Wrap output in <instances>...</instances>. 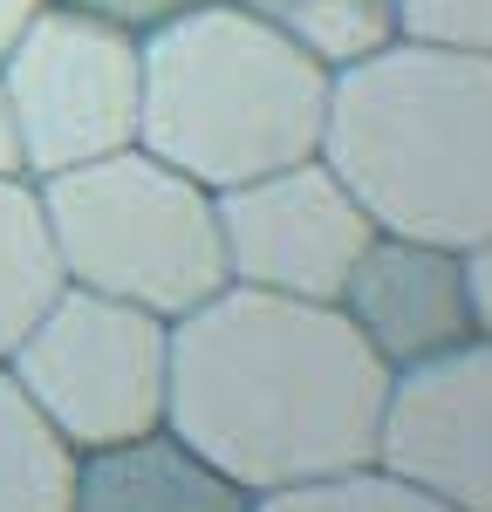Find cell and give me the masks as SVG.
I'll list each match as a JSON object with an SVG mask.
<instances>
[{"instance_id": "cell-14", "label": "cell", "mask_w": 492, "mask_h": 512, "mask_svg": "<svg viewBox=\"0 0 492 512\" xmlns=\"http://www.w3.org/2000/svg\"><path fill=\"white\" fill-rule=\"evenodd\" d=\"M253 512H458V506L431 499L424 485L383 472V465H356V472L308 478V485L267 492V499H253Z\"/></svg>"}, {"instance_id": "cell-18", "label": "cell", "mask_w": 492, "mask_h": 512, "mask_svg": "<svg viewBox=\"0 0 492 512\" xmlns=\"http://www.w3.org/2000/svg\"><path fill=\"white\" fill-rule=\"evenodd\" d=\"M41 7H48V0H0V55H7V48L21 41V28L35 21Z\"/></svg>"}, {"instance_id": "cell-9", "label": "cell", "mask_w": 492, "mask_h": 512, "mask_svg": "<svg viewBox=\"0 0 492 512\" xmlns=\"http://www.w3.org/2000/svg\"><path fill=\"white\" fill-rule=\"evenodd\" d=\"M335 308L349 315V328L376 349V362L390 376L458 349V342H472L465 267H458L451 246H431V239L376 233L363 246V260H356V274H349Z\"/></svg>"}, {"instance_id": "cell-13", "label": "cell", "mask_w": 492, "mask_h": 512, "mask_svg": "<svg viewBox=\"0 0 492 512\" xmlns=\"http://www.w3.org/2000/svg\"><path fill=\"white\" fill-rule=\"evenodd\" d=\"M253 21L308 48L328 76L397 41V0H240Z\"/></svg>"}, {"instance_id": "cell-6", "label": "cell", "mask_w": 492, "mask_h": 512, "mask_svg": "<svg viewBox=\"0 0 492 512\" xmlns=\"http://www.w3.org/2000/svg\"><path fill=\"white\" fill-rule=\"evenodd\" d=\"M0 89L28 178L130 151L144 130V35L48 0L0 55Z\"/></svg>"}, {"instance_id": "cell-15", "label": "cell", "mask_w": 492, "mask_h": 512, "mask_svg": "<svg viewBox=\"0 0 492 512\" xmlns=\"http://www.w3.org/2000/svg\"><path fill=\"white\" fill-rule=\"evenodd\" d=\"M397 41L492 55V0H397Z\"/></svg>"}, {"instance_id": "cell-3", "label": "cell", "mask_w": 492, "mask_h": 512, "mask_svg": "<svg viewBox=\"0 0 492 512\" xmlns=\"http://www.w3.org/2000/svg\"><path fill=\"white\" fill-rule=\"evenodd\" d=\"M328 69L253 21L240 0H199L144 35V130L151 158L205 192H233L322 151Z\"/></svg>"}, {"instance_id": "cell-17", "label": "cell", "mask_w": 492, "mask_h": 512, "mask_svg": "<svg viewBox=\"0 0 492 512\" xmlns=\"http://www.w3.org/2000/svg\"><path fill=\"white\" fill-rule=\"evenodd\" d=\"M465 267V315H472V342H492V239H472L458 253Z\"/></svg>"}, {"instance_id": "cell-12", "label": "cell", "mask_w": 492, "mask_h": 512, "mask_svg": "<svg viewBox=\"0 0 492 512\" xmlns=\"http://www.w3.org/2000/svg\"><path fill=\"white\" fill-rule=\"evenodd\" d=\"M69 499H76V451L0 362V512H69Z\"/></svg>"}, {"instance_id": "cell-11", "label": "cell", "mask_w": 492, "mask_h": 512, "mask_svg": "<svg viewBox=\"0 0 492 512\" xmlns=\"http://www.w3.org/2000/svg\"><path fill=\"white\" fill-rule=\"evenodd\" d=\"M62 287L69 274H62V253L41 212V185L21 171H0V362L55 308Z\"/></svg>"}, {"instance_id": "cell-5", "label": "cell", "mask_w": 492, "mask_h": 512, "mask_svg": "<svg viewBox=\"0 0 492 512\" xmlns=\"http://www.w3.org/2000/svg\"><path fill=\"white\" fill-rule=\"evenodd\" d=\"M7 369L76 458L103 444H130L164 424L171 321L89 287H62L55 308L14 342Z\"/></svg>"}, {"instance_id": "cell-16", "label": "cell", "mask_w": 492, "mask_h": 512, "mask_svg": "<svg viewBox=\"0 0 492 512\" xmlns=\"http://www.w3.org/2000/svg\"><path fill=\"white\" fill-rule=\"evenodd\" d=\"M55 7H76V14H96V21H117V28H130V35H151L158 21L199 7V0H55Z\"/></svg>"}, {"instance_id": "cell-7", "label": "cell", "mask_w": 492, "mask_h": 512, "mask_svg": "<svg viewBox=\"0 0 492 512\" xmlns=\"http://www.w3.org/2000/svg\"><path fill=\"white\" fill-rule=\"evenodd\" d=\"M219 239H226L233 287L294 294V301H342L376 226L315 151L301 164H281L267 178L219 192Z\"/></svg>"}, {"instance_id": "cell-10", "label": "cell", "mask_w": 492, "mask_h": 512, "mask_svg": "<svg viewBox=\"0 0 492 512\" xmlns=\"http://www.w3.org/2000/svg\"><path fill=\"white\" fill-rule=\"evenodd\" d=\"M69 512H253V492L158 424L130 444L82 451Z\"/></svg>"}, {"instance_id": "cell-4", "label": "cell", "mask_w": 492, "mask_h": 512, "mask_svg": "<svg viewBox=\"0 0 492 512\" xmlns=\"http://www.w3.org/2000/svg\"><path fill=\"white\" fill-rule=\"evenodd\" d=\"M35 185L69 287L130 301L164 321L192 315L219 287H233L226 239H219V192H205L178 164L151 158L144 144Z\"/></svg>"}, {"instance_id": "cell-8", "label": "cell", "mask_w": 492, "mask_h": 512, "mask_svg": "<svg viewBox=\"0 0 492 512\" xmlns=\"http://www.w3.org/2000/svg\"><path fill=\"white\" fill-rule=\"evenodd\" d=\"M376 465L458 512H492V342H458L390 376Z\"/></svg>"}, {"instance_id": "cell-19", "label": "cell", "mask_w": 492, "mask_h": 512, "mask_svg": "<svg viewBox=\"0 0 492 512\" xmlns=\"http://www.w3.org/2000/svg\"><path fill=\"white\" fill-rule=\"evenodd\" d=\"M0 171H21V137H14V110H7V89H0ZM28 178V171H21Z\"/></svg>"}, {"instance_id": "cell-1", "label": "cell", "mask_w": 492, "mask_h": 512, "mask_svg": "<svg viewBox=\"0 0 492 512\" xmlns=\"http://www.w3.org/2000/svg\"><path fill=\"white\" fill-rule=\"evenodd\" d=\"M390 369L335 301L219 287L171 321L164 431L253 499L376 465Z\"/></svg>"}, {"instance_id": "cell-2", "label": "cell", "mask_w": 492, "mask_h": 512, "mask_svg": "<svg viewBox=\"0 0 492 512\" xmlns=\"http://www.w3.org/2000/svg\"><path fill=\"white\" fill-rule=\"evenodd\" d=\"M322 158L376 233L451 253L492 239V55L390 41L335 69Z\"/></svg>"}]
</instances>
